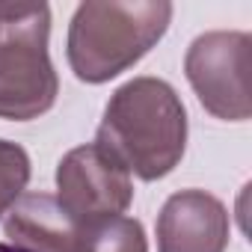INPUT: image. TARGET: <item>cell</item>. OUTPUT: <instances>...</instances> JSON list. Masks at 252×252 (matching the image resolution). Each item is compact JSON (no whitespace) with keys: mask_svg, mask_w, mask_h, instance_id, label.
Here are the masks:
<instances>
[{"mask_svg":"<svg viewBox=\"0 0 252 252\" xmlns=\"http://www.w3.org/2000/svg\"><path fill=\"white\" fill-rule=\"evenodd\" d=\"M30 181V155L9 140H0V217L21 196Z\"/></svg>","mask_w":252,"mask_h":252,"instance_id":"obj_9","label":"cell"},{"mask_svg":"<svg viewBox=\"0 0 252 252\" xmlns=\"http://www.w3.org/2000/svg\"><path fill=\"white\" fill-rule=\"evenodd\" d=\"M3 231L21 252H80L83 237V225L45 190L24 193L6 211Z\"/></svg>","mask_w":252,"mask_h":252,"instance_id":"obj_7","label":"cell"},{"mask_svg":"<svg viewBox=\"0 0 252 252\" xmlns=\"http://www.w3.org/2000/svg\"><path fill=\"white\" fill-rule=\"evenodd\" d=\"M228 211L205 190L172 193L158 214V252H225Z\"/></svg>","mask_w":252,"mask_h":252,"instance_id":"obj_6","label":"cell"},{"mask_svg":"<svg viewBox=\"0 0 252 252\" xmlns=\"http://www.w3.org/2000/svg\"><path fill=\"white\" fill-rule=\"evenodd\" d=\"M166 0H89L68 24V65L83 83H107L137 65L166 33Z\"/></svg>","mask_w":252,"mask_h":252,"instance_id":"obj_2","label":"cell"},{"mask_svg":"<svg viewBox=\"0 0 252 252\" xmlns=\"http://www.w3.org/2000/svg\"><path fill=\"white\" fill-rule=\"evenodd\" d=\"M80 252H149V243L140 220L122 214L83 225Z\"/></svg>","mask_w":252,"mask_h":252,"instance_id":"obj_8","label":"cell"},{"mask_svg":"<svg viewBox=\"0 0 252 252\" xmlns=\"http://www.w3.org/2000/svg\"><path fill=\"white\" fill-rule=\"evenodd\" d=\"M48 3H0V119L30 122L57 101Z\"/></svg>","mask_w":252,"mask_h":252,"instance_id":"obj_3","label":"cell"},{"mask_svg":"<svg viewBox=\"0 0 252 252\" xmlns=\"http://www.w3.org/2000/svg\"><path fill=\"white\" fill-rule=\"evenodd\" d=\"M57 199L80 222L122 217L134 199L131 175L95 143L71 149L57 166Z\"/></svg>","mask_w":252,"mask_h":252,"instance_id":"obj_5","label":"cell"},{"mask_svg":"<svg viewBox=\"0 0 252 252\" xmlns=\"http://www.w3.org/2000/svg\"><path fill=\"white\" fill-rule=\"evenodd\" d=\"M184 71L202 107L225 122H246L252 116L249 71L252 39L240 30H214L193 39L184 57Z\"/></svg>","mask_w":252,"mask_h":252,"instance_id":"obj_4","label":"cell"},{"mask_svg":"<svg viewBox=\"0 0 252 252\" xmlns=\"http://www.w3.org/2000/svg\"><path fill=\"white\" fill-rule=\"evenodd\" d=\"M0 252H21V249H15V246H9V243H0Z\"/></svg>","mask_w":252,"mask_h":252,"instance_id":"obj_10","label":"cell"},{"mask_svg":"<svg viewBox=\"0 0 252 252\" xmlns=\"http://www.w3.org/2000/svg\"><path fill=\"white\" fill-rule=\"evenodd\" d=\"M95 146L140 181L169 175L187 149V110L178 92L160 77L122 83L104 107Z\"/></svg>","mask_w":252,"mask_h":252,"instance_id":"obj_1","label":"cell"}]
</instances>
